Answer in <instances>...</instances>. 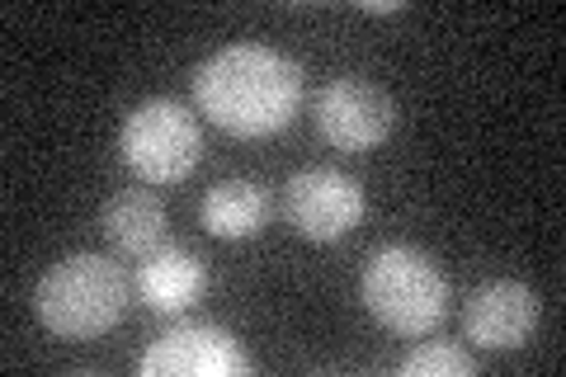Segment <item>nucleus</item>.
Returning a JSON list of instances; mask_svg holds the SVG:
<instances>
[{
    "instance_id": "obj_1",
    "label": "nucleus",
    "mask_w": 566,
    "mask_h": 377,
    "mask_svg": "<svg viewBox=\"0 0 566 377\" xmlns=\"http://www.w3.org/2000/svg\"><path fill=\"white\" fill-rule=\"evenodd\" d=\"M193 104L232 137H274L303 104V66L264 43H232L193 71Z\"/></svg>"
},
{
    "instance_id": "obj_2",
    "label": "nucleus",
    "mask_w": 566,
    "mask_h": 377,
    "mask_svg": "<svg viewBox=\"0 0 566 377\" xmlns=\"http://www.w3.org/2000/svg\"><path fill=\"white\" fill-rule=\"evenodd\" d=\"M133 283L109 255H66L39 279L33 312L57 339L109 335L128 312Z\"/></svg>"
},
{
    "instance_id": "obj_3",
    "label": "nucleus",
    "mask_w": 566,
    "mask_h": 377,
    "mask_svg": "<svg viewBox=\"0 0 566 377\" xmlns=\"http://www.w3.org/2000/svg\"><path fill=\"white\" fill-rule=\"evenodd\" d=\"M359 297L382 331L420 339L449 316V279L420 245H382L364 264Z\"/></svg>"
},
{
    "instance_id": "obj_4",
    "label": "nucleus",
    "mask_w": 566,
    "mask_h": 377,
    "mask_svg": "<svg viewBox=\"0 0 566 377\" xmlns=\"http://www.w3.org/2000/svg\"><path fill=\"white\" fill-rule=\"evenodd\" d=\"M118 151L123 166L147 185H180L203 156L199 118L175 100H147L123 118Z\"/></svg>"
},
{
    "instance_id": "obj_5",
    "label": "nucleus",
    "mask_w": 566,
    "mask_h": 377,
    "mask_svg": "<svg viewBox=\"0 0 566 377\" xmlns=\"http://www.w3.org/2000/svg\"><path fill=\"white\" fill-rule=\"evenodd\" d=\"M364 185L345 170L335 166H307L289 179V189H283V212H289L293 231L303 241H316V245H331L349 237L354 227L364 218Z\"/></svg>"
},
{
    "instance_id": "obj_6",
    "label": "nucleus",
    "mask_w": 566,
    "mask_h": 377,
    "mask_svg": "<svg viewBox=\"0 0 566 377\" xmlns=\"http://www.w3.org/2000/svg\"><path fill=\"white\" fill-rule=\"evenodd\" d=\"M397 128V104L368 76H335L316 95V133L335 151H374Z\"/></svg>"
},
{
    "instance_id": "obj_7",
    "label": "nucleus",
    "mask_w": 566,
    "mask_h": 377,
    "mask_svg": "<svg viewBox=\"0 0 566 377\" xmlns=\"http://www.w3.org/2000/svg\"><path fill=\"white\" fill-rule=\"evenodd\" d=\"M142 377H241L251 373V354L237 345L232 331L208 321H180L151 339L137 358Z\"/></svg>"
},
{
    "instance_id": "obj_8",
    "label": "nucleus",
    "mask_w": 566,
    "mask_h": 377,
    "mask_svg": "<svg viewBox=\"0 0 566 377\" xmlns=\"http://www.w3.org/2000/svg\"><path fill=\"white\" fill-rule=\"evenodd\" d=\"M538 326V297L520 279H491L468 297L463 331L482 349H520Z\"/></svg>"
},
{
    "instance_id": "obj_9",
    "label": "nucleus",
    "mask_w": 566,
    "mask_h": 377,
    "mask_svg": "<svg viewBox=\"0 0 566 377\" xmlns=\"http://www.w3.org/2000/svg\"><path fill=\"white\" fill-rule=\"evenodd\" d=\"M208 293V264L185 245H161L137 264V297L151 312H189Z\"/></svg>"
},
{
    "instance_id": "obj_10",
    "label": "nucleus",
    "mask_w": 566,
    "mask_h": 377,
    "mask_svg": "<svg viewBox=\"0 0 566 377\" xmlns=\"http://www.w3.org/2000/svg\"><path fill=\"white\" fill-rule=\"evenodd\" d=\"M270 189L255 185L245 175H232V179H218L203 203H199V218H203V231L218 241H251L270 227Z\"/></svg>"
},
{
    "instance_id": "obj_11",
    "label": "nucleus",
    "mask_w": 566,
    "mask_h": 377,
    "mask_svg": "<svg viewBox=\"0 0 566 377\" xmlns=\"http://www.w3.org/2000/svg\"><path fill=\"white\" fill-rule=\"evenodd\" d=\"M99 231L118 255L128 260H147L151 250L166 245V208L156 193L147 189H123L104 203V218H99Z\"/></svg>"
},
{
    "instance_id": "obj_12",
    "label": "nucleus",
    "mask_w": 566,
    "mask_h": 377,
    "mask_svg": "<svg viewBox=\"0 0 566 377\" xmlns=\"http://www.w3.org/2000/svg\"><path fill=\"white\" fill-rule=\"evenodd\" d=\"M401 377H476V358L458 345H420L401 358Z\"/></svg>"
},
{
    "instance_id": "obj_13",
    "label": "nucleus",
    "mask_w": 566,
    "mask_h": 377,
    "mask_svg": "<svg viewBox=\"0 0 566 377\" xmlns=\"http://www.w3.org/2000/svg\"><path fill=\"white\" fill-rule=\"evenodd\" d=\"M397 10H406L401 0H359V14H397Z\"/></svg>"
}]
</instances>
